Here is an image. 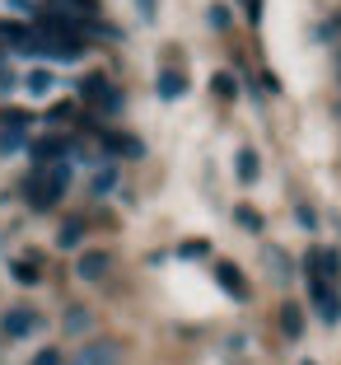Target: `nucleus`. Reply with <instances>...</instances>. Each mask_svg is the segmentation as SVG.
Here are the masks:
<instances>
[{"mask_svg":"<svg viewBox=\"0 0 341 365\" xmlns=\"http://www.w3.org/2000/svg\"><path fill=\"white\" fill-rule=\"evenodd\" d=\"M65 187H70V169H65V160L61 164H47V169H38V173L23 178V192H28V202L38 206V211L56 206L65 197Z\"/></svg>","mask_w":341,"mask_h":365,"instance_id":"obj_1","label":"nucleus"},{"mask_svg":"<svg viewBox=\"0 0 341 365\" xmlns=\"http://www.w3.org/2000/svg\"><path fill=\"white\" fill-rule=\"evenodd\" d=\"M80 98H85V103H94L98 113H107V118H112V113L122 108V94H117L112 85H107L103 76H89L85 85H80Z\"/></svg>","mask_w":341,"mask_h":365,"instance_id":"obj_2","label":"nucleus"},{"mask_svg":"<svg viewBox=\"0 0 341 365\" xmlns=\"http://www.w3.org/2000/svg\"><path fill=\"white\" fill-rule=\"evenodd\" d=\"M309 300H313V309H318L322 323H341V295H337V286L309 277Z\"/></svg>","mask_w":341,"mask_h":365,"instance_id":"obj_3","label":"nucleus"},{"mask_svg":"<svg viewBox=\"0 0 341 365\" xmlns=\"http://www.w3.org/2000/svg\"><path fill=\"white\" fill-rule=\"evenodd\" d=\"M304 272L318 277V281H327V286H337V281H341V253H337V248H313L309 262H304Z\"/></svg>","mask_w":341,"mask_h":365,"instance_id":"obj_4","label":"nucleus"},{"mask_svg":"<svg viewBox=\"0 0 341 365\" xmlns=\"http://www.w3.org/2000/svg\"><path fill=\"white\" fill-rule=\"evenodd\" d=\"M5 337H28V333H38L43 328V319H38V309H28V304H14L10 314H5Z\"/></svg>","mask_w":341,"mask_h":365,"instance_id":"obj_5","label":"nucleus"},{"mask_svg":"<svg viewBox=\"0 0 341 365\" xmlns=\"http://www.w3.org/2000/svg\"><path fill=\"white\" fill-rule=\"evenodd\" d=\"M107 267H112V253H103V248H89V253H80V262H75L80 281H103Z\"/></svg>","mask_w":341,"mask_h":365,"instance_id":"obj_6","label":"nucleus"},{"mask_svg":"<svg viewBox=\"0 0 341 365\" xmlns=\"http://www.w3.org/2000/svg\"><path fill=\"white\" fill-rule=\"evenodd\" d=\"M70 365H117V342H89V346H80V356H75Z\"/></svg>","mask_w":341,"mask_h":365,"instance_id":"obj_7","label":"nucleus"},{"mask_svg":"<svg viewBox=\"0 0 341 365\" xmlns=\"http://www.w3.org/2000/svg\"><path fill=\"white\" fill-rule=\"evenodd\" d=\"M215 281H220L234 300H248V281H243V272H238L234 262H215Z\"/></svg>","mask_w":341,"mask_h":365,"instance_id":"obj_8","label":"nucleus"},{"mask_svg":"<svg viewBox=\"0 0 341 365\" xmlns=\"http://www.w3.org/2000/svg\"><path fill=\"white\" fill-rule=\"evenodd\" d=\"M23 127H28V118H23V113H10V118L0 122V145H5V150H19L23 145Z\"/></svg>","mask_w":341,"mask_h":365,"instance_id":"obj_9","label":"nucleus"},{"mask_svg":"<svg viewBox=\"0 0 341 365\" xmlns=\"http://www.w3.org/2000/svg\"><path fill=\"white\" fill-rule=\"evenodd\" d=\"M61 155H65V140H61V136H47V140H38V145H33V160H38V169H47V164H61Z\"/></svg>","mask_w":341,"mask_h":365,"instance_id":"obj_10","label":"nucleus"},{"mask_svg":"<svg viewBox=\"0 0 341 365\" xmlns=\"http://www.w3.org/2000/svg\"><path fill=\"white\" fill-rule=\"evenodd\" d=\"M280 333H285L290 342L304 337V314H299V304H280Z\"/></svg>","mask_w":341,"mask_h":365,"instance_id":"obj_11","label":"nucleus"},{"mask_svg":"<svg viewBox=\"0 0 341 365\" xmlns=\"http://www.w3.org/2000/svg\"><path fill=\"white\" fill-rule=\"evenodd\" d=\"M182 89H187V80H182L178 71H164L159 76V94L164 98H182Z\"/></svg>","mask_w":341,"mask_h":365,"instance_id":"obj_12","label":"nucleus"},{"mask_svg":"<svg viewBox=\"0 0 341 365\" xmlns=\"http://www.w3.org/2000/svg\"><path fill=\"white\" fill-rule=\"evenodd\" d=\"M107 150H112V155H131V160H136V155H140V140L136 136H107Z\"/></svg>","mask_w":341,"mask_h":365,"instance_id":"obj_13","label":"nucleus"},{"mask_svg":"<svg viewBox=\"0 0 341 365\" xmlns=\"http://www.w3.org/2000/svg\"><path fill=\"white\" fill-rule=\"evenodd\" d=\"M238 178H243V182H257V155L253 150L238 155Z\"/></svg>","mask_w":341,"mask_h":365,"instance_id":"obj_14","label":"nucleus"},{"mask_svg":"<svg viewBox=\"0 0 341 365\" xmlns=\"http://www.w3.org/2000/svg\"><path fill=\"white\" fill-rule=\"evenodd\" d=\"M234 220H238L243 230H262V215H257L253 206H238V211H234Z\"/></svg>","mask_w":341,"mask_h":365,"instance_id":"obj_15","label":"nucleus"},{"mask_svg":"<svg viewBox=\"0 0 341 365\" xmlns=\"http://www.w3.org/2000/svg\"><path fill=\"white\" fill-rule=\"evenodd\" d=\"M80 239H85V225H80V220H70V225L61 230V248H75Z\"/></svg>","mask_w":341,"mask_h":365,"instance_id":"obj_16","label":"nucleus"},{"mask_svg":"<svg viewBox=\"0 0 341 365\" xmlns=\"http://www.w3.org/2000/svg\"><path fill=\"white\" fill-rule=\"evenodd\" d=\"M10 272H14V277L23 281V286H38V267H33V262H14Z\"/></svg>","mask_w":341,"mask_h":365,"instance_id":"obj_17","label":"nucleus"},{"mask_svg":"<svg viewBox=\"0 0 341 365\" xmlns=\"http://www.w3.org/2000/svg\"><path fill=\"white\" fill-rule=\"evenodd\" d=\"M65 328H70V333H85V328H89V314L85 309H70V314H65Z\"/></svg>","mask_w":341,"mask_h":365,"instance_id":"obj_18","label":"nucleus"},{"mask_svg":"<svg viewBox=\"0 0 341 365\" xmlns=\"http://www.w3.org/2000/svg\"><path fill=\"white\" fill-rule=\"evenodd\" d=\"M178 253L182 258H201V253H211V244H206V239H192V244H182Z\"/></svg>","mask_w":341,"mask_h":365,"instance_id":"obj_19","label":"nucleus"},{"mask_svg":"<svg viewBox=\"0 0 341 365\" xmlns=\"http://www.w3.org/2000/svg\"><path fill=\"white\" fill-rule=\"evenodd\" d=\"M267 262H271V272H276L280 281L290 277V272H285V253H280V248H271V253H267Z\"/></svg>","mask_w":341,"mask_h":365,"instance_id":"obj_20","label":"nucleus"},{"mask_svg":"<svg viewBox=\"0 0 341 365\" xmlns=\"http://www.w3.org/2000/svg\"><path fill=\"white\" fill-rule=\"evenodd\" d=\"M28 89H33V94H47V89H52V76H47V71L28 76Z\"/></svg>","mask_w":341,"mask_h":365,"instance_id":"obj_21","label":"nucleus"},{"mask_svg":"<svg viewBox=\"0 0 341 365\" xmlns=\"http://www.w3.org/2000/svg\"><path fill=\"white\" fill-rule=\"evenodd\" d=\"M234 76H215V94H220V98H229V94H234Z\"/></svg>","mask_w":341,"mask_h":365,"instance_id":"obj_22","label":"nucleus"},{"mask_svg":"<svg viewBox=\"0 0 341 365\" xmlns=\"http://www.w3.org/2000/svg\"><path fill=\"white\" fill-rule=\"evenodd\" d=\"M33 365H61V351H52V346H47V351L33 356Z\"/></svg>","mask_w":341,"mask_h":365,"instance_id":"obj_23","label":"nucleus"},{"mask_svg":"<svg viewBox=\"0 0 341 365\" xmlns=\"http://www.w3.org/2000/svg\"><path fill=\"white\" fill-rule=\"evenodd\" d=\"M243 14L248 19H262V0H243Z\"/></svg>","mask_w":341,"mask_h":365,"instance_id":"obj_24","label":"nucleus"},{"mask_svg":"<svg viewBox=\"0 0 341 365\" xmlns=\"http://www.w3.org/2000/svg\"><path fill=\"white\" fill-rule=\"evenodd\" d=\"M136 5H140V19H154V10H159L154 0H136Z\"/></svg>","mask_w":341,"mask_h":365,"instance_id":"obj_25","label":"nucleus"},{"mask_svg":"<svg viewBox=\"0 0 341 365\" xmlns=\"http://www.w3.org/2000/svg\"><path fill=\"white\" fill-rule=\"evenodd\" d=\"M304 365H313V361H304Z\"/></svg>","mask_w":341,"mask_h":365,"instance_id":"obj_26","label":"nucleus"}]
</instances>
